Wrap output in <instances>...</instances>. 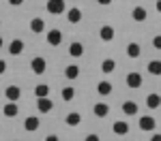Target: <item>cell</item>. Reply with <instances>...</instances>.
<instances>
[{"label": "cell", "instance_id": "1", "mask_svg": "<svg viewBox=\"0 0 161 141\" xmlns=\"http://www.w3.org/2000/svg\"><path fill=\"white\" fill-rule=\"evenodd\" d=\"M45 9H47V13H52V15H60V13H64L67 4H64V0H47Z\"/></svg>", "mask_w": 161, "mask_h": 141}, {"label": "cell", "instance_id": "2", "mask_svg": "<svg viewBox=\"0 0 161 141\" xmlns=\"http://www.w3.org/2000/svg\"><path fill=\"white\" fill-rule=\"evenodd\" d=\"M125 81H127V86H129L131 90H137V88H142V86H144L142 75H140V73H136V71H131V73L127 75V79H125Z\"/></svg>", "mask_w": 161, "mask_h": 141}, {"label": "cell", "instance_id": "3", "mask_svg": "<svg viewBox=\"0 0 161 141\" xmlns=\"http://www.w3.org/2000/svg\"><path fill=\"white\" fill-rule=\"evenodd\" d=\"M45 41H47V45L56 47V45H60V43H62V32L58 30V28H54V30H50V32H47Z\"/></svg>", "mask_w": 161, "mask_h": 141}, {"label": "cell", "instance_id": "4", "mask_svg": "<svg viewBox=\"0 0 161 141\" xmlns=\"http://www.w3.org/2000/svg\"><path fill=\"white\" fill-rule=\"evenodd\" d=\"M155 126H157V122H155L153 115H140V128L142 130L150 133V130H155Z\"/></svg>", "mask_w": 161, "mask_h": 141}, {"label": "cell", "instance_id": "5", "mask_svg": "<svg viewBox=\"0 0 161 141\" xmlns=\"http://www.w3.org/2000/svg\"><path fill=\"white\" fill-rule=\"evenodd\" d=\"M45 66H47V62H45V58H41V56L32 58V62H30V68H32L37 75H43V73H45Z\"/></svg>", "mask_w": 161, "mask_h": 141}, {"label": "cell", "instance_id": "6", "mask_svg": "<svg viewBox=\"0 0 161 141\" xmlns=\"http://www.w3.org/2000/svg\"><path fill=\"white\" fill-rule=\"evenodd\" d=\"M37 109L41 111V113H47V111L54 109V101H50V96H41V98L37 101Z\"/></svg>", "mask_w": 161, "mask_h": 141}, {"label": "cell", "instance_id": "7", "mask_svg": "<svg viewBox=\"0 0 161 141\" xmlns=\"http://www.w3.org/2000/svg\"><path fill=\"white\" fill-rule=\"evenodd\" d=\"M4 96L9 101H19L22 98V90H19V86H9V88L4 90Z\"/></svg>", "mask_w": 161, "mask_h": 141}, {"label": "cell", "instance_id": "8", "mask_svg": "<svg viewBox=\"0 0 161 141\" xmlns=\"http://www.w3.org/2000/svg\"><path fill=\"white\" fill-rule=\"evenodd\" d=\"M22 51H24V41L13 38L11 43H9V53H11V56H19Z\"/></svg>", "mask_w": 161, "mask_h": 141}, {"label": "cell", "instance_id": "9", "mask_svg": "<svg viewBox=\"0 0 161 141\" xmlns=\"http://www.w3.org/2000/svg\"><path fill=\"white\" fill-rule=\"evenodd\" d=\"M39 124H41V122H39L37 115H28V118L24 120V128L28 130V133H35V130L39 128Z\"/></svg>", "mask_w": 161, "mask_h": 141}, {"label": "cell", "instance_id": "10", "mask_svg": "<svg viewBox=\"0 0 161 141\" xmlns=\"http://www.w3.org/2000/svg\"><path fill=\"white\" fill-rule=\"evenodd\" d=\"M114 28L112 26H101V30H99V37L101 41H105V43H110V41H114Z\"/></svg>", "mask_w": 161, "mask_h": 141}, {"label": "cell", "instance_id": "11", "mask_svg": "<svg viewBox=\"0 0 161 141\" xmlns=\"http://www.w3.org/2000/svg\"><path fill=\"white\" fill-rule=\"evenodd\" d=\"M67 19H69V24H80V22H82V9H77V7L69 9Z\"/></svg>", "mask_w": 161, "mask_h": 141}, {"label": "cell", "instance_id": "12", "mask_svg": "<svg viewBox=\"0 0 161 141\" xmlns=\"http://www.w3.org/2000/svg\"><path fill=\"white\" fill-rule=\"evenodd\" d=\"M2 113L7 115V118H15V115L19 113V107L15 105V101H11V103H7V105L2 107Z\"/></svg>", "mask_w": 161, "mask_h": 141}, {"label": "cell", "instance_id": "13", "mask_svg": "<svg viewBox=\"0 0 161 141\" xmlns=\"http://www.w3.org/2000/svg\"><path fill=\"white\" fill-rule=\"evenodd\" d=\"M92 111H95L97 118H105V115L110 113V105H108V103H97V105L92 107Z\"/></svg>", "mask_w": 161, "mask_h": 141}, {"label": "cell", "instance_id": "14", "mask_svg": "<svg viewBox=\"0 0 161 141\" xmlns=\"http://www.w3.org/2000/svg\"><path fill=\"white\" fill-rule=\"evenodd\" d=\"M112 130H114V135H127L129 133V124L123 122V120H118V122L112 124Z\"/></svg>", "mask_w": 161, "mask_h": 141}, {"label": "cell", "instance_id": "15", "mask_svg": "<svg viewBox=\"0 0 161 141\" xmlns=\"http://www.w3.org/2000/svg\"><path fill=\"white\" fill-rule=\"evenodd\" d=\"M140 109H137V103H133V101H125L123 103V113L125 115H136Z\"/></svg>", "mask_w": 161, "mask_h": 141}, {"label": "cell", "instance_id": "16", "mask_svg": "<svg viewBox=\"0 0 161 141\" xmlns=\"http://www.w3.org/2000/svg\"><path fill=\"white\" fill-rule=\"evenodd\" d=\"M84 53V45L80 43V41H75V43H71L69 45V56H73V58H80Z\"/></svg>", "mask_w": 161, "mask_h": 141}, {"label": "cell", "instance_id": "17", "mask_svg": "<svg viewBox=\"0 0 161 141\" xmlns=\"http://www.w3.org/2000/svg\"><path fill=\"white\" fill-rule=\"evenodd\" d=\"M64 77L71 79V81L77 79V77H80V66H77V64H69V66L64 68Z\"/></svg>", "mask_w": 161, "mask_h": 141}, {"label": "cell", "instance_id": "18", "mask_svg": "<svg viewBox=\"0 0 161 141\" xmlns=\"http://www.w3.org/2000/svg\"><path fill=\"white\" fill-rule=\"evenodd\" d=\"M30 30H32L35 34L43 32V30H45V22H43L41 17H35V19H30Z\"/></svg>", "mask_w": 161, "mask_h": 141}, {"label": "cell", "instance_id": "19", "mask_svg": "<svg viewBox=\"0 0 161 141\" xmlns=\"http://www.w3.org/2000/svg\"><path fill=\"white\" fill-rule=\"evenodd\" d=\"M140 53H142V47H140L137 43H129V45H127V56H129V58L136 60V58H140Z\"/></svg>", "mask_w": 161, "mask_h": 141}, {"label": "cell", "instance_id": "20", "mask_svg": "<svg viewBox=\"0 0 161 141\" xmlns=\"http://www.w3.org/2000/svg\"><path fill=\"white\" fill-rule=\"evenodd\" d=\"M159 105H161L159 94H148V96H146V107H148V109H157Z\"/></svg>", "mask_w": 161, "mask_h": 141}, {"label": "cell", "instance_id": "21", "mask_svg": "<svg viewBox=\"0 0 161 141\" xmlns=\"http://www.w3.org/2000/svg\"><path fill=\"white\" fill-rule=\"evenodd\" d=\"M131 17H133L136 22H144L148 15H146V9H144V7H136V9L131 11Z\"/></svg>", "mask_w": 161, "mask_h": 141}, {"label": "cell", "instance_id": "22", "mask_svg": "<svg viewBox=\"0 0 161 141\" xmlns=\"http://www.w3.org/2000/svg\"><path fill=\"white\" fill-rule=\"evenodd\" d=\"M97 94H99V96H108V94H112V83L110 81H101L99 86H97Z\"/></svg>", "mask_w": 161, "mask_h": 141}, {"label": "cell", "instance_id": "23", "mask_svg": "<svg viewBox=\"0 0 161 141\" xmlns=\"http://www.w3.org/2000/svg\"><path fill=\"white\" fill-rule=\"evenodd\" d=\"M64 122H67L69 126H77V124L82 122V115L77 113V111H71V113H69L67 118H64Z\"/></svg>", "mask_w": 161, "mask_h": 141}, {"label": "cell", "instance_id": "24", "mask_svg": "<svg viewBox=\"0 0 161 141\" xmlns=\"http://www.w3.org/2000/svg\"><path fill=\"white\" fill-rule=\"evenodd\" d=\"M148 73L150 75H161V60H150L148 62Z\"/></svg>", "mask_w": 161, "mask_h": 141}, {"label": "cell", "instance_id": "25", "mask_svg": "<svg viewBox=\"0 0 161 141\" xmlns=\"http://www.w3.org/2000/svg\"><path fill=\"white\" fill-rule=\"evenodd\" d=\"M47 94H50V86H47V83H39L37 88H35V96H37V98L47 96Z\"/></svg>", "mask_w": 161, "mask_h": 141}, {"label": "cell", "instance_id": "26", "mask_svg": "<svg viewBox=\"0 0 161 141\" xmlns=\"http://www.w3.org/2000/svg\"><path fill=\"white\" fill-rule=\"evenodd\" d=\"M114 68H116V62H114L112 58H108V60L101 62V71H103V73H112Z\"/></svg>", "mask_w": 161, "mask_h": 141}, {"label": "cell", "instance_id": "27", "mask_svg": "<svg viewBox=\"0 0 161 141\" xmlns=\"http://www.w3.org/2000/svg\"><path fill=\"white\" fill-rule=\"evenodd\" d=\"M60 96H62V101H73V96H75V90L71 88V86H67V88H62Z\"/></svg>", "mask_w": 161, "mask_h": 141}, {"label": "cell", "instance_id": "28", "mask_svg": "<svg viewBox=\"0 0 161 141\" xmlns=\"http://www.w3.org/2000/svg\"><path fill=\"white\" fill-rule=\"evenodd\" d=\"M153 47L155 49H161V34H157V37L153 38Z\"/></svg>", "mask_w": 161, "mask_h": 141}, {"label": "cell", "instance_id": "29", "mask_svg": "<svg viewBox=\"0 0 161 141\" xmlns=\"http://www.w3.org/2000/svg\"><path fill=\"white\" fill-rule=\"evenodd\" d=\"M4 71H7V62H4V60H0V75H2Z\"/></svg>", "mask_w": 161, "mask_h": 141}, {"label": "cell", "instance_id": "30", "mask_svg": "<svg viewBox=\"0 0 161 141\" xmlns=\"http://www.w3.org/2000/svg\"><path fill=\"white\" fill-rule=\"evenodd\" d=\"M22 2H24V0H9V4H13V7H19Z\"/></svg>", "mask_w": 161, "mask_h": 141}, {"label": "cell", "instance_id": "31", "mask_svg": "<svg viewBox=\"0 0 161 141\" xmlns=\"http://www.w3.org/2000/svg\"><path fill=\"white\" fill-rule=\"evenodd\" d=\"M86 141H99V137H97V135H88Z\"/></svg>", "mask_w": 161, "mask_h": 141}, {"label": "cell", "instance_id": "32", "mask_svg": "<svg viewBox=\"0 0 161 141\" xmlns=\"http://www.w3.org/2000/svg\"><path fill=\"white\" fill-rule=\"evenodd\" d=\"M99 4H112V0H97Z\"/></svg>", "mask_w": 161, "mask_h": 141}, {"label": "cell", "instance_id": "33", "mask_svg": "<svg viewBox=\"0 0 161 141\" xmlns=\"http://www.w3.org/2000/svg\"><path fill=\"white\" fill-rule=\"evenodd\" d=\"M150 139H153V141H161V135H153Z\"/></svg>", "mask_w": 161, "mask_h": 141}, {"label": "cell", "instance_id": "34", "mask_svg": "<svg viewBox=\"0 0 161 141\" xmlns=\"http://www.w3.org/2000/svg\"><path fill=\"white\" fill-rule=\"evenodd\" d=\"M157 11L161 13V0H157Z\"/></svg>", "mask_w": 161, "mask_h": 141}, {"label": "cell", "instance_id": "35", "mask_svg": "<svg viewBox=\"0 0 161 141\" xmlns=\"http://www.w3.org/2000/svg\"><path fill=\"white\" fill-rule=\"evenodd\" d=\"M0 49H2V37H0Z\"/></svg>", "mask_w": 161, "mask_h": 141}]
</instances>
